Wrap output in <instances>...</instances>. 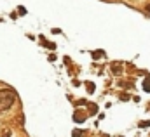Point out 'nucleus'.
<instances>
[{
  "label": "nucleus",
  "mask_w": 150,
  "mask_h": 137,
  "mask_svg": "<svg viewBox=\"0 0 150 137\" xmlns=\"http://www.w3.org/2000/svg\"><path fill=\"white\" fill-rule=\"evenodd\" d=\"M16 103V94L9 89L0 90V111H7L12 104Z\"/></svg>",
  "instance_id": "1"
},
{
  "label": "nucleus",
  "mask_w": 150,
  "mask_h": 137,
  "mask_svg": "<svg viewBox=\"0 0 150 137\" xmlns=\"http://www.w3.org/2000/svg\"><path fill=\"white\" fill-rule=\"evenodd\" d=\"M2 136H4V137H9V136H11V130H4V132H2Z\"/></svg>",
  "instance_id": "4"
},
{
  "label": "nucleus",
  "mask_w": 150,
  "mask_h": 137,
  "mask_svg": "<svg viewBox=\"0 0 150 137\" xmlns=\"http://www.w3.org/2000/svg\"><path fill=\"white\" fill-rule=\"evenodd\" d=\"M149 12H150V5H149Z\"/></svg>",
  "instance_id": "5"
},
{
  "label": "nucleus",
  "mask_w": 150,
  "mask_h": 137,
  "mask_svg": "<svg viewBox=\"0 0 150 137\" xmlns=\"http://www.w3.org/2000/svg\"><path fill=\"white\" fill-rule=\"evenodd\" d=\"M112 71L115 73V75H120V73H122V68H120V64H113V66H112Z\"/></svg>",
  "instance_id": "2"
},
{
  "label": "nucleus",
  "mask_w": 150,
  "mask_h": 137,
  "mask_svg": "<svg viewBox=\"0 0 150 137\" xmlns=\"http://www.w3.org/2000/svg\"><path fill=\"white\" fill-rule=\"evenodd\" d=\"M143 89H145L147 92H150V76L145 78V82H143Z\"/></svg>",
  "instance_id": "3"
}]
</instances>
